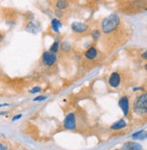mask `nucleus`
Here are the masks:
<instances>
[{
    "mask_svg": "<svg viewBox=\"0 0 147 150\" xmlns=\"http://www.w3.org/2000/svg\"><path fill=\"white\" fill-rule=\"evenodd\" d=\"M92 36L94 40H97L100 37V31L99 30H93L92 32Z\"/></svg>",
    "mask_w": 147,
    "mask_h": 150,
    "instance_id": "dca6fc26",
    "label": "nucleus"
},
{
    "mask_svg": "<svg viewBox=\"0 0 147 150\" xmlns=\"http://www.w3.org/2000/svg\"><path fill=\"white\" fill-rule=\"evenodd\" d=\"M40 91H41V88L36 87V88H34L33 90H31V91H30V93H36V92H39Z\"/></svg>",
    "mask_w": 147,
    "mask_h": 150,
    "instance_id": "6ab92c4d",
    "label": "nucleus"
},
{
    "mask_svg": "<svg viewBox=\"0 0 147 150\" xmlns=\"http://www.w3.org/2000/svg\"><path fill=\"white\" fill-rule=\"evenodd\" d=\"M124 127H126V122H125L123 120H120L115 123H113L111 126V128L114 130H118V129H122V128H123Z\"/></svg>",
    "mask_w": 147,
    "mask_h": 150,
    "instance_id": "9d476101",
    "label": "nucleus"
},
{
    "mask_svg": "<svg viewBox=\"0 0 147 150\" xmlns=\"http://www.w3.org/2000/svg\"><path fill=\"white\" fill-rule=\"evenodd\" d=\"M133 108V111L139 116L147 115V93L139 95L134 100Z\"/></svg>",
    "mask_w": 147,
    "mask_h": 150,
    "instance_id": "f03ea898",
    "label": "nucleus"
},
{
    "mask_svg": "<svg viewBox=\"0 0 147 150\" xmlns=\"http://www.w3.org/2000/svg\"><path fill=\"white\" fill-rule=\"evenodd\" d=\"M123 150H143V147L140 144L136 142H126L123 146Z\"/></svg>",
    "mask_w": 147,
    "mask_h": 150,
    "instance_id": "6e6552de",
    "label": "nucleus"
},
{
    "mask_svg": "<svg viewBox=\"0 0 147 150\" xmlns=\"http://www.w3.org/2000/svg\"><path fill=\"white\" fill-rule=\"evenodd\" d=\"M133 138L134 139H144L147 138V131L145 130H140L133 135Z\"/></svg>",
    "mask_w": 147,
    "mask_h": 150,
    "instance_id": "9b49d317",
    "label": "nucleus"
},
{
    "mask_svg": "<svg viewBox=\"0 0 147 150\" xmlns=\"http://www.w3.org/2000/svg\"><path fill=\"white\" fill-rule=\"evenodd\" d=\"M26 29V31L31 32V33H36V32H37V28L33 23H28Z\"/></svg>",
    "mask_w": 147,
    "mask_h": 150,
    "instance_id": "4468645a",
    "label": "nucleus"
},
{
    "mask_svg": "<svg viewBox=\"0 0 147 150\" xmlns=\"http://www.w3.org/2000/svg\"><path fill=\"white\" fill-rule=\"evenodd\" d=\"M122 21L117 15H110L106 17L102 22V31L103 35H108L113 30L117 29L121 26Z\"/></svg>",
    "mask_w": 147,
    "mask_h": 150,
    "instance_id": "f257e3e1",
    "label": "nucleus"
},
{
    "mask_svg": "<svg viewBox=\"0 0 147 150\" xmlns=\"http://www.w3.org/2000/svg\"><path fill=\"white\" fill-rule=\"evenodd\" d=\"M119 106L124 116H127L129 113V99L126 96H123L119 100Z\"/></svg>",
    "mask_w": 147,
    "mask_h": 150,
    "instance_id": "423d86ee",
    "label": "nucleus"
},
{
    "mask_svg": "<svg viewBox=\"0 0 147 150\" xmlns=\"http://www.w3.org/2000/svg\"><path fill=\"white\" fill-rule=\"evenodd\" d=\"M62 26V23L60 21H58L57 19H53L52 20V28H53L54 31L56 32H59V28Z\"/></svg>",
    "mask_w": 147,
    "mask_h": 150,
    "instance_id": "f8f14e48",
    "label": "nucleus"
},
{
    "mask_svg": "<svg viewBox=\"0 0 147 150\" xmlns=\"http://www.w3.org/2000/svg\"><path fill=\"white\" fill-rule=\"evenodd\" d=\"M56 61V56L55 53L49 52H45L42 56V62L46 66H52Z\"/></svg>",
    "mask_w": 147,
    "mask_h": 150,
    "instance_id": "7ed1b4c3",
    "label": "nucleus"
},
{
    "mask_svg": "<svg viewBox=\"0 0 147 150\" xmlns=\"http://www.w3.org/2000/svg\"><path fill=\"white\" fill-rule=\"evenodd\" d=\"M98 54V51L94 48V47H90L86 52H85V57L87 60H93L97 57Z\"/></svg>",
    "mask_w": 147,
    "mask_h": 150,
    "instance_id": "1a4fd4ad",
    "label": "nucleus"
},
{
    "mask_svg": "<svg viewBox=\"0 0 147 150\" xmlns=\"http://www.w3.org/2000/svg\"><path fill=\"white\" fill-rule=\"evenodd\" d=\"M72 30L74 32H76V33H85L88 30V26L85 24H82V23H77V22H75L73 23L72 25Z\"/></svg>",
    "mask_w": 147,
    "mask_h": 150,
    "instance_id": "0eeeda50",
    "label": "nucleus"
},
{
    "mask_svg": "<svg viewBox=\"0 0 147 150\" xmlns=\"http://www.w3.org/2000/svg\"><path fill=\"white\" fill-rule=\"evenodd\" d=\"M70 48H71V46H70V45L68 44L67 42H63V44H62V49H63V51L67 52V51L70 50Z\"/></svg>",
    "mask_w": 147,
    "mask_h": 150,
    "instance_id": "f3484780",
    "label": "nucleus"
},
{
    "mask_svg": "<svg viewBox=\"0 0 147 150\" xmlns=\"http://www.w3.org/2000/svg\"><path fill=\"white\" fill-rule=\"evenodd\" d=\"M115 150H118V149H115Z\"/></svg>",
    "mask_w": 147,
    "mask_h": 150,
    "instance_id": "5701e85b",
    "label": "nucleus"
},
{
    "mask_svg": "<svg viewBox=\"0 0 147 150\" xmlns=\"http://www.w3.org/2000/svg\"><path fill=\"white\" fill-rule=\"evenodd\" d=\"M141 57L143 59V60H147V51H145L143 53H142V55H141Z\"/></svg>",
    "mask_w": 147,
    "mask_h": 150,
    "instance_id": "aec40b11",
    "label": "nucleus"
},
{
    "mask_svg": "<svg viewBox=\"0 0 147 150\" xmlns=\"http://www.w3.org/2000/svg\"><path fill=\"white\" fill-rule=\"evenodd\" d=\"M56 6L59 10H62V9H65L68 6V3L66 1H57Z\"/></svg>",
    "mask_w": 147,
    "mask_h": 150,
    "instance_id": "ddd939ff",
    "label": "nucleus"
},
{
    "mask_svg": "<svg viewBox=\"0 0 147 150\" xmlns=\"http://www.w3.org/2000/svg\"><path fill=\"white\" fill-rule=\"evenodd\" d=\"M46 96H38V97H36V98H35V99H34V101H37V100H46Z\"/></svg>",
    "mask_w": 147,
    "mask_h": 150,
    "instance_id": "a211bd4d",
    "label": "nucleus"
},
{
    "mask_svg": "<svg viewBox=\"0 0 147 150\" xmlns=\"http://www.w3.org/2000/svg\"><path fill=\"white\" fill-rule=\"evenodd\" d=\"M144 68H145V70H146V71H147V63H146V64H145V66H144Z\"/></svg>",
    "mask_w": 147,
    "mask_h": 150,
    "instance_id": "4be33fe9",
    "label": "nucleus"
},
{
    "mask_svg": "<svg viewBox=\"0 0 147 150\" xmlns=\"http://www.w3.org/2000/svg\"><path fill=\"white\" fill-rule=\"evenodd\" d=\"M109 85L112 88H117L121 84V75L118 72H113L108 79Z\"/></svg>",
    "mask_w": 147,
    "mask_h": 150,
    "instance_id": "39448f33",
    "label": "nucleus"
},
{
    "mask_svg": "<svg viewBox=\"0 0 147 150\" xmlns=\"http://www.w3.org/2000/svg\"><path fill=\"white\" fill-rule=\"evenodd\" d=\"M58 48H59V42H55L54 44H53V45L51 46V48H50L49 51L56 54V53L58 52Z\"/></svg>",
    "mask_w": 147,
    "mask_h": 150,
    "instance_id": "2eb2a0df",
    "label": "nucleus"
},
{
    "mask_svg": "<svg viewBox=\"0 0 147 150\" xmlns=\"http://www.w3.org/2000/svg\"><path fill=\"white\" fill-rule=\"evenodd\" d=\"M21 117H22V115H21V114H19V115H16V116L13 117V119H12V120H13V121H15V120H16L20 119Z\"/></svg>",
    "mask_w": 147,
    "mask_h": 150,
    "instance_id": "412c9836",
    "label": "nucleus"
},
{
    "mask_svg": "<svg viewBox=\"0 0 147 150\" xmlns=\"http://www.w3.org/2000/svg\"><path fill=\"white\" fill-rule=\"evenodd\" d=\"M64 127L66 129L73 130L76 127V116L73 113H69L64 120Z\"/></svg>",
    "mask_w": 147,
    "mask_h": 150,
    "instance_id": "20e7f679",
    "label": "nucleus"
}]
</instances>
